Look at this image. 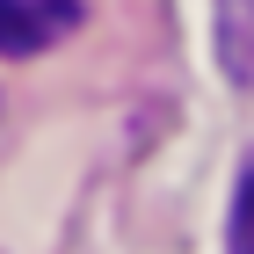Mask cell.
I'll return each instance as SVG.
<instances>
[{
    "label": "cell",
    "mask_w": 254,
    "mask_h": 254,
    "mask_svg": "<svg viewBox=\"0 0 254 254\" xmlns=\"http://www.w3.org/2000/svg\"><path fill=\"white\" fill-rule=\"evenodd\" d=\"M87 22L80 0H0V59H29V51H51Z\"/></svg>",
    "instance_id": "obj_1"
},
{
    "label": "cell",
    "mask_w": 254,
    "mask_h": 254,
    "mask_svg": "<svg viewBox=\"0 0 254 254\" xmlns=\"http://www.w3.org/2000/svg\"><path fill=\"white\" fill-rule=\"evenodd\" d=\"M218 65L240 95H254V0H218Z\"/></svg>",
    "instance_id": "obj_2"
},
{
    "label": "cell",
    "mask_w": 254,
    "mask_h": 254,
    "mask_svg": "<svg viewBox=\"0 0 254 254\" xmlns=\"http://www.w3.org/2000/svg\"><path fill=\"white\" fill-rule=\"evenodd\" d=\"M225 247H233V254H254V153H247L240 189H233V225H225Z\"/></svg>",
    "instance_id": "obj_3"
}]
</instances>
